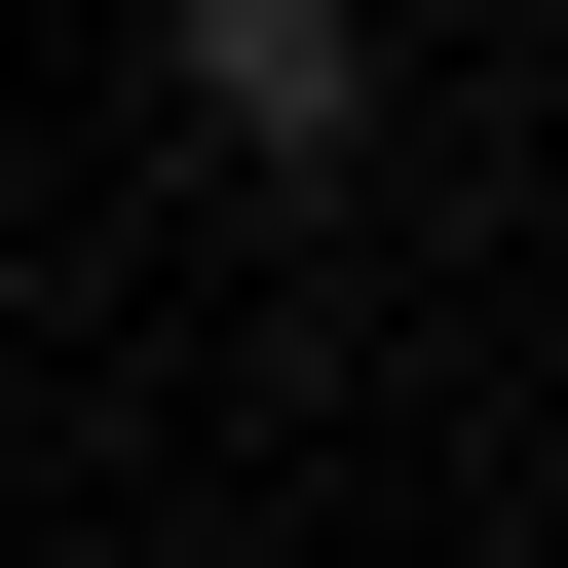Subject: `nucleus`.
<instances>
[{"label":"nucleus","mask_w":568,"mask_h":568,"mask_svg":"<svg viewBox=\"0 0 568 568\" xmlns=\"http://www.w3.org/2000/svg\"><path fill=\"white\" fill-rule=\"evenodd\" d=\"M379 114V0H190V152H265V190H304Z\"/></svg>","instance_id":"f257e3e1"}]
</instances>
